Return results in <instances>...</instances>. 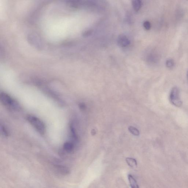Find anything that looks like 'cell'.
Segmentation results:
<instances>
[{
    "mask_svg": "<svg viewBox=\"0 0 188 188\" xmlns=\"http://www.w3.org/2000/svg\"><path fill=\"white\" fill-rule=\"evenodd\" d=\"M0 100L2 103L5 106L9 107L16 110L20 109V106L18 103L6 93H1L0 95Z\"/></svg>",
    "mask_w": 188,
    "mask_h": 188,
    "instance_id": "obj_1",
    "label": "cell"
},
{
    "mask_svg": "<svg viewBox=\"0 0 188 188\" xmlns=\"http://www.w3.org/2000/svg\"><path fill=\"white\" fill-rule=\"evenodd\" d=\"M27 120L29 122L30 124L36 129L39 133L41 134H44L45 132V126L44 124L41 120L38 118L33 116H27Z\"/></svg>",
    "mask_w": 188,
    "mask_h": 188,
    "instance_id": "obj_2",
    "label": "cell"
},
{
    "mask_svg": "<svg viewBox=\"0 0 188 188\" xmlns=\"http://www.w3.org/2000/svg\"><path fill=\"white\" fill-rule=\"evenodd\" d=\"M169 99L170 102L177 107H180L182 104V102L180 98V92L177 87L173 88L171 91Z\"/></svg>",
    "mask_w": 188,
    "mask_h": 188,
    "instance_id": "obj_3",
    "label": "cell"
},
{
    "mask_svg": "<svg viewBox=\"0 0 188 188\" xmlns=\"http://www.w3.org/2000/svg\"><path fill=\"white\" fill-rule=\"evenodd\" d=\"M118 43L120 46L125 47L128 46L130 44V41L125 35H120L118 37Z\"/></svg>",
    "mask_w": 188,
    "mask_h": 188,
    "instance_id": "obj_4",
    "label": "cell"
},
{
    "mask_svg": "<svg viewBox=\"0 0 188 188\" xmlns=\"http://www.w3.org/2000/svg\"><path fill=\"white\" fill-rule=\"evenodd\" d=\"M55 170L59 174L65 175L69 174V170L67 167L65 166L55 165L54 166Z\"/></svg>",
    "mask_w": 188,
    "mask_h": 188,
    "instance_id": "obj_5",
    "label": "cell"
},
{
    "mask_svg": "<svg viewBox=\"0 0 188 188\" xmlns=\"http://www.w3.org/2000/svg\"><path fill=\"white\" fill-rule=\"evenodd\" d=\"M74 145L72 142H66L63 145L64 150L69 153H70L74 149Z\"/></svg>",
    "mask_w": 188,
    "mask_h": 188,
    "instance_id": "obj_6",
    "label": "cell"
},
{
    "mask_svg": "<svg viewBox=\"0 0 188 188\" xmlns=\"http://www.w3.org/2000/svg\"><path fill=\"white\" fill-rule=\"evenodd\" d=\"M128 178L130 187L132 188H139L136 181L131 174H129Z\"/></svg>",
    "mask_w": 188,
    "mask_h": 188,
    "instance_id": "obj_7",
    "label": "cell"
},
{
    "mask_svg": "<svg viewBox=\"0 0 188 188\" xmlns=\"http://www.w3.org/2000/svg\"><path fill=\"white\" fill-rule=\"evenodd\" d=\"M126 163L130 167L135 168L137 167L138 163L135 159L131 158H127L126 159Z\"/></svg>",
    "mask_w": 188,
    "mask_h": 188,
    "instance_id": "obj_8",
    "label": "cell"
},
{
    "mask_svg": "<svg viewBox=\"0 0 188 188\" xmlns=\"http://www.w3.org/2000/svg\"><path fill=\"white\" fill-rule=\"evenodd\" d=\"M132 5L134 9L138 11L140 9L142 6V2L139 0H135L132 1Z\"/></svg>",
    "mask_w": 188,
    "mask_h": 188,
    "instance_id": "obj_9",
    "label": "cell"
},
{
    "mask_svg": "<svg viewBox=\"0 0 188 188\" xmlns=\"http://www.w3.org/2000/svg\"><path fill=\"white\" fill-rule=\"evenodd\" d=\"M128 130L132 134L135 135V136H138L140 135V132L137 128L134 127L130 126L128 128Z\"/></svg>",
    "mask_w": 188,
    "mask_h": 188,
    "instance_id": "obj_10",
    "label": "cell"
},
{
    "mask_svg": "<svg viewBox=\"0 0 188 188\" xmlns=\"http://www.w3.org/2000/svg\"><path fill=\"white\" fill-rule=\"evenodd\" d=\"M166 64L167 68L169 69H171L174 66V61L172 59H169L166 62Z\"/></svg>",
    "mask_w": 188,
    "mask_h": 188,
    "instance_id": "obj_11",
    "label": "cell"
},
{
    "mask_svg": "<svg viewBox=\"0 0 188 188\" xmlns=\"http://www.w3.org/2000/svg\"><path fill=\"white\" fill-rule=\"evenodd\" d=\"M1 132L2 134L4 135L5 136H8V133L7 130L5 128L4 126L1 125Z\"/></svg>",
    "mask_w": 188,
    "mask_h": 188,
    "instance_id": "obj_12",
    "label": "cell"
},
{
    "mask_svg": "<svg viewBox=\"0 0 188 188\" xmlns=\"http://www.w3.org/2000/svg\"><path fill=\"white\" fill-rule=\"evenodd\" d=\"M144 27L147 30H149L151 28V24L148 21H145L143 23Z\"/></svg>",
    "mask_w": 188,
    "mask_h": 188,
    "instance_id": "obj_13",
    "label": "cell"
},
{
    "mask_svg": "<svg viewBox=\"0 0 188 188\" xmlns=\"http://www.w3.org/2000/svg\"><path fill=\"white\" fill-rule=\"evenodd\" d=\"M93 30H88L84 32V36L88 37L92 33Z\"/></svg>",
    "mask_w": 188,
    "mask_h": 188,
    "instance_id": "obj_14",
    "label": "cell"
},
{
    "mask_svg": "<svg viewBox=\"0 0 188 188\" xmlns=\"http://www.w3.org/2000/svg\"><path fill=\"white\" fill-rule=\"evenodd\" d=\"M187 76H188V72H187Z\"/></svg>",
    "mask_w": 188,
    "mask_h": 188,
    "instance_id": "obj_15",
    "label": "cell"
}]
</instances>
